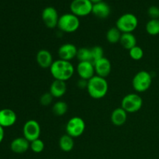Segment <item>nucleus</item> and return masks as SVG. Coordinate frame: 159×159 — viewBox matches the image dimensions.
<instances>
[{
	"mask_svg": "<svg viewBox=\"0 0 159 159\" xmlns=\"http://www.w3.org/2000/svg\"><path fill=\"white\" fill-rule=\"evenodd\" d=\"M30 148L32 150L33 152L36 154L41 153L44 150V143L40 138L37 140H34L32 142H30Z\"/></svg>",
	"mask_w": 159,
	"mask_h": 159,
	"instance_id": "27",
	"label": "nucleus"
},
{
	"mask_svg": "<svg viewBox=\"0 0 159 159\" xmlns=\"http://www.w3.org/2000/svg\"><path fill=\"white\" fill-rule=\"evenodd\" d=\"M76 71L80 79L86 81L96 75L94 64L91 61H79L76 67Z\"/></svg>",
	"mask_w": 159,
	"mask_h": 159,
	"instance_id": "11",
	"label": "nucleus"
},
{
	"mask_svg": "<svg viewBox=\"0 0 159 159\" xmlns=\"http://www.w3.org/2000/svg\"><path fill=\"white\" fill-rule=\"evenodd\" d=\"M36 61L39 66L43 69L51 68L54 62L52 54L46 49H41L37 52L36 55Z\"/></svg>",
	"mask_w": 159,
	"mask_h": 159,
	"instance_id": "15",
	"label": "nucleus"
},
{
	"mask_svg": "<svg viewBox=\"0 0 159 159\" xmlns=\"http://www.w3.org/2000/svg\"><path fill=\"white\" fill-rule=\"evenodd\" d=\"M138 26V20L133 13H124L117 19L116 27L122 34L133 33Z\"/></svg>",
	"mask_w": 159,
	"mask_h": 159,
	"instance_id": "4",
	"label": "nucleus"
},
{
	"mask_svg": "<svg viewBox=\"0 0 159 159\" xmlns=\"http://www.w3.org/2000/svg\"><path fill=\"white\" fill-rule=\"evenodd\" d=\"M78 48L75 45L71 43H66L62 44L57 51L59 59H61L64 61H70L77 56Z\"/></svg>",
	"mask_w": 159,
	"mask_h": 159,
	"instance_id": "12",
	"label": "nucleus"
},
{
	"mask_svg": "<svg viewBox=\"0 0 159 159\" xmlns=\"http://www.w3.org/2000/svg\"><path fill=\"white\" fill-rule=\"evenodd\" d=\"M127 119V113L122 108V107H118L116 108L111 113L110 120L113 125L116 127H120L123 126L126 123Z\"/></svg>",
	"mask_w": 159,
	"mask_h": 159,
	"instance_id": "18",
	"label": "nucleus"
},
{
	"mask_svg": "<svg viewBox=\"0 0 159 159\" xmlns=\"http://www.w3.org/2000/svg\"><path fill=\"white\" fill-rule=\"evenodd\" d=\"M129 54L133 60L140 61L144 57V51L141 47L137 45L129 51Z\"/></svg>",
	"mask_w": 159,
	"mask_h": 159,
	"instance_id": "26",
	"label": "nucleus"
},
{
	"mask_svg": "<svg viewBox=\"0 0 159 159\" xmlns=\"http://www.w3.org/2000/svg\"><path fill=\"white\" fill-rule=\"evenodd\" d=\"M121 35L122 33L116 27H112L108 30L107 32V40L111 44H115V43H120V40Z\"/></svg>",
	"mask_w": 159,
	"mask_h": 159,
	"instance_id": "22",
	"label": "nucleus"
},
{
	"mask_svg": "<svg viewBox=\"0 0 159 159\" xmlns=\"http://www.w3.org/2000/svg\"><path fill=\"white\" fill-rule=\"evenodd\" d=\"M86 89L89 96L93 99H102L108 93V82L105 78L95 75L88 81Z\"/></svg>",
	"mask_w": 159,
	"mask_h": 159,
	"instance_id": "2",
	"label": "nucleus"
},
{
	"mask_svg": "<svg viewBox=\"0 0 159 159\" xmlns=\"http://www.w3.org/2000/svg\"><path fill=\"white\" fill-rule=\"evenodd\" d=\"M143 107V99L137 93H130L123 98L121 107L127 113H134Z\"/></svg>",
	"mask_w": 159,
	"mask_h": 159,
	"instance_id": "5",
	"label": "nucleus"
},
{
	"mask_svg": "<svg viewBox=\"0 0 159 159\" xmlns=\"http://www.w3.org/2000/svg\"><path fill=\"white\" fill-rule=\"evenodd\" d=\"M80 26V20L78 16L70 13H65L59 17L57 26L61 32L71 34L75 32Z\"/></svg>",
	"mask_w": 159,
	"mask_h": 159,
	"instance_id": "3",
	"label": "nucleus"
},
{
	"mask_svg": "<svg viewBox=\"0 0 159 159\" xmlns=\"http://www.w3.org/2000/svg\"><path fill=\"white\" fill-rule=\"evenodd\" d=\"M92 53V58H93V62H96V61L104 57V51L103 48L100 46H95L91 48Z\"/></svg>",
	"mask_w": 159,
	"mask_h": 159,
	"instance_id": "28",
	"label": "nucleus"
},
{
	"mask_svg": "<svg viewBox=\"0 0 159 159\" xmlns=\"http://www.w3.org/2000/svg\"><path fill=\"white\" fill-rule=\"evenodd\" d=\"M120 43L124 49L130 51L134 47L137 46V38L133 33H124L121 35Z\"/></svg>",
	"mask_w": 159,
	"mask_h": 159,
	"instance_id": "20",
	"label": "nucleus"
},
{
	"mask_svg": "<svg viewBox=\"0 0 159 159\" xmlns=\"http://www.w3.org/2000/svg\"><path fill=\"white\" fill-rule=\"evenodd\" d=\"M59 148L64 152H69L72 151L75 146L74 138L68 134H64L59 139Z\"/></svg>",
	"mask_w": 159,
	"mask_h": 159,
	"instance_id": "21",
	"label": "nucleus"
},
{
	"mask_svg": "<svg viewBox=\"0 0 159 159\" xmlns=\"http://www.w3.org/2000/svg\"><path fill=\"white\" fill-rule=\"evenodd\" d=\"M53 99H54V97H53L52 95L50 93V92L45 93L40 96V103L41 104L42 106H43V107H48V106L51 105V102H52L53 101Z\"/></svg>",
	"mask_w": 159,
	"mask_h": 159,
	"instance_id": "29",
	"label": "nucleus"
},
{
	"mask_svg": "<svg viewBox=\"0 0 159 159\" xmlns=\"http://www.w3.org/2000/svg\"><path fill=\"white\" fill-rule=\"evenodd\" d=\"M111 12L110 6L105 2L102 1L95 3L93 6L92 13L99 19H107Z\"/></svg>",
	"mask_w": 159,
	"mask_h": 159,
	"instance_id": "17",
	"label": "nucleus"
},
{
	"mask_svg": "<svg viewBox=\"0 0 159 159\" xmlns=\"http://www.w3.org/2000/svg\"><path fill=\"white\" fill-rule=\"evenodd\" d=\"M40 132L41 130H40V124L35 120H29L23 125V137L30 142H32L34 140L40 138Z\"/></svg>",
	"mask_w": 159,
	"mask_h": 159,
	"instance_id": "9",
	"label": "nucleus"
},
{
	"mask_svg": "<svg viewBox=\"0 0 159 159\" xmlns=\"http://www.w3.org/2000/svg\"><path fill=\"white\" fill-rule=\"evenodd\" d=\"M94 68L96 75L102 78H107L110 74L112 70V65L110 61L107 57H102L94 62Z\"/></svg>",
	"mask_w": 159,
	"mask_h": 159,
	"instance_id": "13",
	"label": "nucleus"
},
{
	"mask_svg": "<svg viewBox=\"0 0 159 159\" xmlns=\"http://www.w3.org/2000/svg\"><path fill=\"white\" fill-rule=\"evenodd\" d=\"M68 110V106L64 101H57L53 105L52 112L55 116H61L67 113Z\"/></svg>",
	"mask_w": 159,
	"mask_h": 159,
	"instance_id": "24",
	"label": "nucleus"
},
{
	"mask_svg": "<svg viewBox=\"0 0 159 159\" xmlns=\"http://www.w3.org/2000/svg\"><path fill=\"white\" fill-rule=\"evenodd\" d=\"M59 16L57 9L53 6H48L42 11L41 18L45 26L50 29L57 27Z\"/></svg>",
	"mask_w": 159,
	"mask_h": 159,
	"instance_id": "10",
	"label": "nucleus"
},
{
	"mask_svg": "<svg viewBox=\"0 0 159 159\" xmlns=\"http://www.w3.org/2000/svg\"><path fill=\"white\" fill-rule=\"evenodd\" d=\"M148 14L151 19H159V8L156 6H152L148 9Z\"/></svg>",
	"mask_w": 159,
	"mask_h": 159,
	"instance_id": "30",
	"label": "nucleus"
},
{
	"mask_svg": "<svg viewBox=\"0 0 159 159\" xmlns=\"http://www.w3.org/2000/svg\"><path fill=\"white\" fill-rule=\"evenodd\" d=\"M16 120V114L12 110L7 108L0 110V126L3 128L13 126Z\"/></svg>",
	"mask_w": 159,
	"mask_h": 159,
	"instance_id": "14",
	"label": "nucleus"
},
{
	"mask_svg": "<svg viewBox=\"0 0 159 159\" xmlns=\"http://www.w3.org/2000/svg\"><path fill=\"white\" fill-rule=\"evenodd\" d=\"M30 148V142L24 137L16 138L12 140L10 144V148L16 154H23Z\"/></svg>",
	"mask_w": 159,
	"mask_h": 159,
	"instance_id": "16",
	"label": "nucleus"
},
{
	"mask_svg": "<svg viewBox=\"0 0 159 159\" xmlns=\"http://www.w3.org/2000/svg\"><path fill=\"white\" fill-rule=\"evenodd\" d=\"M50 71L54 80L67 82L74 75L75 68L71 61L58 59L54 61L50 68Z\"/></svg>",
	"mask_w": 159,
	"mask_h": 159,
	"instance_id": "1",
	"label": "nucleus"
},
{
	"mask_svg": "<svg viewBox=\"0 0 159 159\" xmlns=\"http://www.w3.org/2000/svg\"><path fill=\"white\" fill-rule=\"evenodd\" d=\"M90 1H91L93 3V4H95V3H97V2H102V0H90Z\"/></svg>",
	"mask_w": 159,
	"mask_h": 159,
	"instance_id": "33",
	"label": "nucleus"
},
{
	"mask_svg": "<svg viewBox=\"0 0 159 159\" xmlns=\"http://www.w3.org/2000/svg\"><path fill=\"white\" fill-rule=\"evenodd\" d=\"M4 136H5V131H4V128L0 126V144L2 142L3 139H4Z\"/></svg>",
	"mask_w": 159,
	"mask_h": 159,
	"instance_id": "32",
	"label": "nucleus"
},
{
	"mask_svg": "<svg viewBox=\"0 0 159 159\" xmlns=\"http://www.w3.org/2000/svg\"><path fill=\"white\" fill-rule=\"evenodd\" d=\"M93 6V3L90 0H73L70 5V10L79 18L92 13Z\"/></svg>",
	"mask_w": 159,
	"mask_h": 159,
	"instance_id": "8",
	"label": "nucleus"
},
{
	"mask_svg": "<svg viewBox=\"0 0 159 159\" xmlns=\"http://www.w3.org/2000/svg\"><path fill=\"white\" fill-rule=\"evenodd\" d=\"M146 32L151 36L159 34V19H151L145 26Z\"/></svg>",
	"mask_w": 159,
	"mask_h": 159,
	"instance_id": "23",
	"label": "nucleus"
},
{
	"mask_svg": "<svg viewBox=\"0 0 159 159\" xmlns=\"http://www.w3.org/2000/svg\"><path fill=\"white\" fill-rule=\"evenodd\" d=\"M76 58H77L79 61L93 62L91 48H79V49H78Z\"/></svg>",
	"mask_w": 159,
	"mask_h": 159,
	"instance_id": "25",
	"label": "nucleus"
},
{
	"mask_svg": "<svg viewBox=\"0 0 159 159\" xmlns=\"http://www.w3.org/2000/svg\"><path fill=\"white\" fill-rule=\"evenodd\" d=\"M50 93L54 98H61L66 93V82L59 80H54L50 86Z\"/></svg>",
	"mask_w": 159,
	"mask_h": 159,
	"instance_id": "19",
	"label": "nucleus"
},
{
	"mask_svg": "<svg viewBox=\"0 0 159 159\" xmlns=\"http://www.w3.org/2000/svg\"><path fill=\"white\" fill-rule=\"evenodd\" d=\"M87 84H88V81L84 80V79H80L77 82V85L79 88L80 89H86L87 88Z\"/></svg>",
	"mask_w": 159,
	"mask_h": 159,
	"instance_id": "31",
	"label": "nucleus"
},
{
	"mask_svg": "<svg viewBox=\"0 0 159 159\" xmlns=\"http://www.w3.org/2000/svg\"><path fill=\"white\" fill-rule=\"evenodd\" d=\"M66 134L73 138H79L83 134L85 130V123L82 118L79 116L71 117L66 124Z\"/></svg>",
	"mask_w": 159,
	"mask_h": 159,
	"instance_id": "7",
	"label": "nucleus"
},
{
	"mask_svg": "<svg viewBox=\"0 0 159 159\" xmlns=\"http://www.w3.org/2000/svg\"><path fill=\"white\" fill-rule=\"evenodd\" d=\"M152 83V75L147 71H140L134 76L132 86L138 93L146 92L151 87Z\"/></svg>",
	"mask_w": 159,
	"mask_h": 159,
	"instance_id": "6",
	"label": "nucleus"
}]
</instances>
